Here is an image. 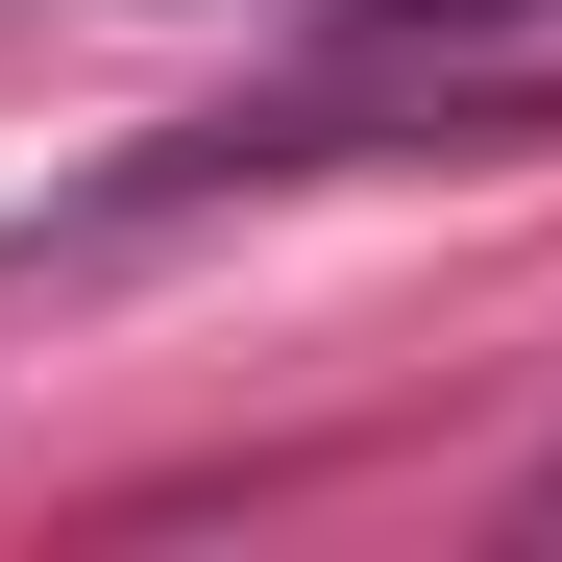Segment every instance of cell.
Instances as JSON below:
<instances>
[{"instance_id": "obj_2", "label": "cell", "mask_w": 562, "mask_h": 562, "mask_svg": "<svg viewBox=\"0 0 562 562\" xmlns=\"http://www.w3.org/2000/svg\"><path fill=\"white\" fill-rule=\"evenodd\" d=\"M514 514H538V538H562V440H538V490H514Z\"/></svg>"}, {"instance_id": "obj_1", "label": "cell", "mask_w": 562, "mask_h": 562, "mask_svg": "<svg viewBox=\"0 0 562 562\" xmlns=\"http://www.w3.org/2000/svg\"><path fill=\"white\" fill-rule=\"evenodd\" d=\"M342 25H562V0H342Z\"/></svg>"}]
</instances>
